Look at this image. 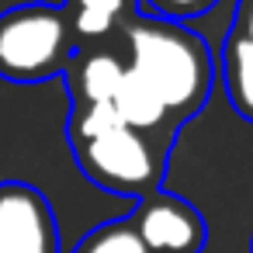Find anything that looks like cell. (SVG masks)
<instances>
[{
    "label": "cell",
    "mask_w": 253,
    "mask_h": 253,
    "mask_svg": "<svg viewBox=\"0 0 253 253\" xmlns=\"http://www.w3.org/2000/svg\"><path fill=\"white\" fill-rule=\"evenodd\" d=\"M128 70L160 97L167 115L191 118L208 101L215 70L205 39H198L194 32L167 18H146L128 25Z\"/></svg>",
    "instance_id": "obj_1"
},
{
    "label": "cell",
    "mask_w": 253,
    "mask_h": 253,
    "mask_svg": "<svg viewBox=\"0 0 253 253\" xmlns=\"http://www.w3.org/2000/svg\"><path fill=\"white\" fill-rule=\"evenodd\" d=\"M70 14L52 4H21L0 14V77L11 84H42L73 59Z\"/></svg>",
    "instance_id": "obj_2"
},
{
    "label": "cell",
    "mask_w": 253,
    "mask_h": 253,
    "mask_svg": "<svg viewBox=\"0 0 253 253\" xmlns=\"http://www.w3.org/2000/svg\"><path fill=\"white\" fill-rule=\"evenodd\" d=\"M70 142L80 160V170L97 187L111 194H135V198L156 194L160 177H163V160L146 142V135L118 125L101 135L70 139Z\"/></svg>",
    "instance_id": "obj_3"
},
{
    "label": "cell",
    "mask_w": 253,
    "mask_h": 253,
    "mask_svg": "<svg viewBox=\"0 0 253 253\" xmlns=\"http://www.w3.org/2000/svg\"><path fill=\"white\" fill-rule=\"evenodd\" d=\"M0 253H59L52 205L25 180H0Z\"/></svg>",
    "instance_id": "obj_4"
},
{
    "label": "cell",
    "mask_w": 253,
    "mask_h": 253,
    "mask_svg": "<svg viewBox=\"0 0 253 253\" xmlns=\"http://www.w3.org/2000/svg\"><path fill=\"white\" fill-rule=\"evenodd\" d=\"M132 229L149 253H201L208 243V225L194 205L177 194H149L128 215Z\"/></svg>",
    "instance_id": "obj_5"
},
{
    "label": "cell",
    "mask_w": 253,
    "mask_h": 253,
    "mask_svg": "<svg viewBox=\"0 0 253 253\" xmlns=\"http://www.w3.org/2000/svg\"><path fill=\"white\" fill-rule=\"evenodd\" d=\"M111 108H115V115H118V122L125 125V128H132V132H153V128H160L170 115H167V108L160 104V97L132 73V70H125L122 73V80H118V90L111 94V101H108Z\"/></svg>",
    "instance_id": "obj_6"
},
{
    "label": "cell",
    "mask_w": 253,
    "mask_h": 253,
    "mask_svg": "<svg viewBox=\"0 0 253 253\" xmlns=\"http://www.w3.org/2000/svg\"><path fill=\"white\" fill-rule=\"evenodd\" d=\"M125 66L115 59V56H80L73 66H70V87L77 94V104H108L111 94L118 90V80H122Z\"/></svg>",
    "instance_id": "obj_7"
},
{
    "label": "cell",
    "mask_w": 253,
    "mask_h": 253,
    "mask_svg": "<svg viewBox=\"0 0 253 253\" xmlns=\"http://www.w3.org/2000/svg\"><path fill=\"white\" fill-rule=\"evenodd\" d=\"M222 70H225V90H229L232 108L246 122H253V42L243 32L225 42Z\"/></svg>",
    "instance_id": "obj_8"
},
{
    "label": "cell",
    "mask_w": 253,
    "mask_h": 253,
    "mask_svg": "<svg viewBox=\"0 0 253 253\" xmlns=\"http://www.w3.org/2000/svg\"><path fill=\"white\" fill-rule=\"evenodd\" d=\"M73 253H149V250L132 229V222L118 218V222H104L94 232H87Z\"/></svg>",
    "instance_id": "obj_9"
},
{
    "label": "cell",
    "mask_w": 253,
    "mask_h": 253,
    "mask_svg": "<svg viewBox=\"0 0 253 253\" xmlns=\"http://www.w3.org/2000/svg\"><path fill=\"white\" fill-rule=\"evenodd\" d=\"M70 7H73L70 28L77 35H108L125 0H70Z\"/></svg>",
    "instance_id": "obj_10"
},
{
    "label": "cell",
    "mask_w": 253,
    "mask_h": 253,
    "mask_svg": "<svg viewBox=\"0 0 253 253\" xmlns=\"http://www.w3.org/2000/svg\"><path fill=\"white\" fill-rule=\"evenodd\" d=\"M149 4L167 18H194V14L208 11L215 0H149Z\"/></svg>",
    "instance_id": "obj_11"
},
{
    "label": "cell",
    "mask_w": 253,
    "mask_h": 253,
    "mask_svg": "<svg viewBox=\"0 0 253 253\" xmlns=\"http://www.w3.org/2000/svg\"><path fill=\"white\" fill-rule=\"evenodd\" d=\"M250 42H253V0H250V11H246V32H243Z\"/></svg>",
    "instance_id": "obj_12"
}]
</instances>
